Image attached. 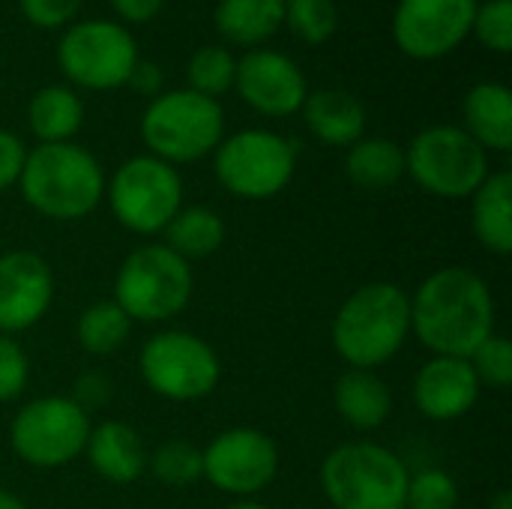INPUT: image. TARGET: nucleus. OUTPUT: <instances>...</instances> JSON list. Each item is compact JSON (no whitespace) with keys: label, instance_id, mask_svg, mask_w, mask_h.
Instances as JSON below:
<instances>
[{"label":"nucleus","instance_id":"1","mask_svg":"<svg viewBox=\"0 0 512 509\" xmlns=\"http://www.w3.org/2000/svg\"><path fill=\"white\" fill-rule=\"evenodd\" d=\"M411 333L435 357H471L495 333V297L468 267H441L411 297Z\"/></svg>","mask_w":512,"mask_h":509},{"label":"nucleus","instance_id":"2","mask_svg":"<svg viewBox=\"0 0 512 509\" xmlns=\"http://www.w3.org/2000/svg\"><path fill=\"white\" fill-rule=\"evenodd\" d=\"M333 348L351 369L390 363L411 336V297L393 282L357 288L333 318Z\"/></svg>","mask_w":512,"mask_h":509},{"label":"nucleus","instance_id":"3","mask_svg":"<svg viewBox=\"0 0 512 509\" xmlns=\"http://www.w3.org/2000/svg\"><path fill=\"white\" fill-rule=\"evenodd\" d=\"M18 186L39 216L75 222L99 207L105 195V174L93 153L72 141L39 144L27 150Z\"/></svg>","mask_w":512,"mask_h":509},{"label":"nucleus","instance_id":"4","mask_svg":"<svg viewBox=\"0 0 512 509\" xmlns=\"http://www.w3.org/2000/svg\"><path fill=\"white\" fill-rule=\"evenodd\" d=\"M405 462L372 441H348L321 462V486L336 509H405Z\"/></svg>","mask_w":512,"mask_h":509},{"label":"nucleus","instance_id":"5","mask_svg":"<svg viewBox=\"0 0 512 509\" xmlns=\"http://www.w3.org/2000/svg\"><path fill=\"white\" fill-rule=\"evenodd\" d=\"M192 297V267L165 243H147L126 255L114 279V303L129 321L162 324L186 309Z\"/></svg>","mask_w":512,"mask_h":509},{"label":"nucleus","instance_id":"6","mask_svg":"<svg viewBox=\"0 0 512 509\" xmlns=\"http://www.w3.org/2000/svg\"><path fill=\"white\" fill-rule=\"evenodd\" d=\"M225 135V114L216 99L195 90H171L156 96L141 117V138L150 156L180 165L213 153Z\"/></svg>","mask_w":512,"mask_h":509},{"label":"nucleus","instance_id":"7","mask_svg":"<svg viewBox=\"0 0 512 509\" xmlns=\"http://www.w3.org/2000/svg\"><path fill=\"white\" fill-rule=\"evenodd\" d=\"M405 174L438 198H471L492 174L486 150L462 126H429L405 150Z\"/></svg>","mask_w":512,"mask_h":509},{"label":"nucleus","instance_id":"8","mask_svg":"<svg viewBox=\"0 0 512 509\" xmlns=\"http://www.w3.org/2000/svg\"><path fill=\"white\" fill-rule=\"evenodd\" d=\"M216 180L234 195L246 201H267L279 195L297 168V144L267 132V129H243L213 150Z\"/></svg>","mask_w":512,"mask_h":509},{"label":"nucleus","instance_id":"9","mask_svg":"<svg viewBox=\"0 0 512 509\" xmlns=\"http://www.w3.org/2000/svg\"><path fill=\"white\" fill-rule=\"evenodd\" d=\"M108 204L126 231L141 237L162 234L183 210V180L174 165L156 156H132L114 171Z\"/></svg>","mask_w":512,"mask_h":509},{"label":"nucleus","instance_id":"10","mask_svg":"<svg viewBox=\"0 0 512 509\" xmlns=\"http://www.w3.org/2000/svg\"><path fill=\"white\" fill-rule=\"evenodd\" d=\"M90 429V417L75 399L42 396L15 414L9 426V444L21 462L51 471L75 462L84 453Z\"/></svg>","mask_w":512,"mask_h":509},{"label":"nucleus","instance_id":"11","mask_svg":"<svg viewBox=\"0 0 512 509\" xmlns=\"http://www.w3.org/2000/svg\"><path fill=\"white\" fill-rule=\"evenodd\" d=\"M138 369L144 384L171 402H198L210 396L222 378L216 351L195 333L165 330L144 342Z\"/></svg>","mask_w":512,"mask_h":509},{"label":"nucleus","instance_id":"12","mask_svg":"<svg viewBox=\"0 0 512 509\" xmlns=\"http://www.w3.org/2000/svg\"><path fill=\"white\" fill-rule=\"evenodd\" d=\"M57 63L78 87L114 90L129 81L138 63V48L123 24L81 21L60 36Z\"/></svg>","mask_w":512,"mask_h":509},{"label":"nucleus","instance_id":"13","mask_svg":"<svg viewBox=\"0 0 512 509\" xmlns=\"http://www.w3.org/2000/svg\"><path fill=\"white\" fill-rule=\"evenodd\" d=\"M204 456V480L237 498H249L255 492H264L276 474H279V450L270 435L261 429L237 426L222 435H216Z\"/></svg>","mask_w":512,"mask_h":509},{"label":"nucleus","instance_id":"14","mask_svg":"<svg viewBox=\"0 0 512 509\" xmlns=\"http://www.w3.org/2000/svg\"><path fill=\"white\" fill-rule=\"evenodd\" d=\"M474 15L477 0H399L393 39L408 57L435 60L471 33Z\"/></svg>","mask_w":512,"mask_h":509},{"label":"nucleus","instance_id":"15","mask_svg":"<svg viewBox=\"0 0 512 509\" xmlns=\"http://www.w3.org/2000/svg\"><path fill=\"white\" fill-rule=\"evenodd\" d=\"M234 87L246 105L267 117H291L309 96L300 66L288 54L270 48H255L237 60Z\"/></svg>","mask_w":512,"mask_h":509},{"label":"nucleus","instance_id":"16","mask_svg":"<svg viewBox=\"0 0 512 509\" xmlns=\"http://www.w3.org/2000/svg\"><path fill=\"white\" fill-rule=\"evenodd\" d=\"M54 300V273L36 252L15 249L0 255V336L39 324Z\"/></svg>","mask_w":512,"mask_h":509},{"label":"nucleus","instance_id":"17","mask_svg":"<svg viewBox=\"0 0 512 509\" xmlns=\"http://www.w3.org/2000/svg\"><path fill=\"white\" fill-rule=\"evenodd\" d=\"M480 381L465 357H432L414 378L417 411L435 423L465 417L480 399Z\"/></svg>","mask_w":512,"mask_h":509},{"label":"nucleus","instance_id":"18","mask_svg":"<svg viewBox=\"0 0 512 509\" xmlns=\"http://www.w3.org/2000/svg\"><path fill=\"white\" fill-rule=\"evenodd\" d=\"M84 453H87L93 471L114 486L135 483L144 474L147 459H150L141 435L129 423H120V420H105V423L93 426Z\"/></svg>","mask_w":512,"mask_h":509},{"label":"nucleus","instance_id":"19","mask_svg":"<svg viewBox=\"0 0 512 509\" xmlns=\"http://www.w3.org/2000/svg\"><path fill=\"white\" fill-rule=\"evenodd\" d=\"M300 111L309 132L330 147H351L366 132V108L354 93L345 90H315L306 96Z\"/></svg>","mask_w":512,"mask_h":509},{"label":"nucleus","instance_id":"20","mask_svg":"<svg viewBox=\"0 0 512 509\" xmlns=\"http://www.w3.org/2000/svg\"><path fill=\"white\" fill-rule=\"evenodd\" d=\"M333 405L336 414L360 432L381 429L393 411L390 387L369 369H348L339 375L333 387Z\"/></svg>","mask_w":512,"mask_h":509},{"label":"nucleus","instance_id":"21","mask_svg":"<svg viewBox=\"0 0 512 509\" xmlns=\"http://www.w3.org/2000/svg\"><path fill=\"white\" fill-rule=\"evenodd\" d=\"M465 114V132L483 147V150H501L512 147V93L501 81H483L471 87L462 105Z\"/></svg>","mask_w":512,"mask_h":509},{"label":"nucleus","instance_id":"22","mask_svg":"<svg viewBox=\"0 0 512 509\" xmlns=\"http://www.w3.org/2000/svg\"><path fill=\"white\" fill-rule=\"evenodd\" d=\"M471 225L483 249L495 255L512 252V174L495 171L471 195Z\"/></svg>","mask_w":512,"mask_h":509},{"label":"nucleus","instance_id":"23","mask_svg":"<svg viewBox=\"0 0 512 509\" xmlns=\"http://www.w3.org/2000/svg\"><path fill=\"white\" fill-rule=\"evenodd\" d=\"M216 30L237 45H261L285 24V0H219Z\"/></svg>","mask_w":512,"mask_h":509},{"label":"nucleus","instance_id":"24","mask_svg":"<svg viewBox=\"0 0 512 509\" xmlns=\"http://www.w3.org/2000/svg\"><path fill=\"white\" fill-rule=\"evenodd\" d=\"M84 120V105L78 99L75 90L51 84L42 87L27 108V123L33 129V135L39 138V144H63L69 141Z\"/></svg>","mask_w":512,"mask_h":509},{"label":"nucleus","instance_id":"25","mask_svg":"<svg viewBox=\"0 0 512 509\" xmlns=\"http://www.w3.org/2000/svg\"><path fill=\"white\" fill-rule=\"evenodd\" d=\"M348 177L363 189H387L405 177V150L387 138H360L345 159Z\"/></svg>","mask_w":512,"mask_h":509},{"label":"nucleus","instance_id":"26","mask_svg":"<svg viewBox=\"0 0 512 509\" xmlns=\"http://www.w3.org/2000/svg\"><path fill=\"white\" fill-rule=\"evenodd\" d=\"M162 234L171 252H177L183 261H192L213 255L225 243V222L210 207H186L168 222Z\"/></svg>","mask_w":512,"mask_h":509},{"label":"nucleus","instance_id":"27","mask_svg":"<svg viewBox=\"0 0 512 509\" xmlns=\"http://www.w3.org/2000/svg\"><path fill=\"white\" fill-rule=\"evenodd\" d=\"M129 330H132L129 315L114 300H99L81 312L78 327H75V339L87 354L108 357L117 348H123V342L129 339Z\"/></svg>","mask_w":512,"mask_h":509},{"label":"nucleus","instance_id":"28","mask_svg":"<svg viewBox=\"0 0 512 509\" xmlns=\"http://www.w3.org/2000/svg\"><path fill=\"white\" fill-rule=\"evenodd\" d=\"M234 75H237V60L222 45L198 48L186 66L189 90H195L207 99H219L222 93H228L234 87Z\"/></svg>","mask_w":512,"mask_h":509},{"label":"nucleus","instance_id":"29","mask_svg":"<svg viewBox=\"0 0 512 509\" xmlns=\"http://www.w3.org/2000/svg\"><path fill=\"white\" fill-rule=\"evenodd\" d=\"M147 462H150L156 480L165 486H174V489L195 486L204 477V456L189 441H168Z\"/></svg>","mask_w":512,"mask_h":509},{"label":"nucleus","instance_id":"30","mask_svg":"<svg viewBox=\"0 0 512 509\" xmlns=\"http://www.w3.org/2000/svg\"><path fill=\"white\" fill-rule=\"evenodd\" d=\"M285 24L309 45H321L336 33L339 12L333 0H285Z\"/></svg>","mask_w":512,"mask_h":509},{"label":"nucleus","instance_id":"31","mask_svg":"<svg viewBox=\"0 0 512 509\" xmlns=\"http://www.w3.org/2000/svg\"><path fill=\"white\" fill-rule=\"evenodd\" d=\"M480 387L507 390L512 384V345L510 339L492 333L471 357H468Z\"/></svg>","mask_w":512,"mask_h":509},{"label":"nucleus","instance_id":"32","mask_svg":"<svg viewBox=\"0 0 512 509\" xmlns=\"http://www.w3.org/2000/svg\"><path fill=\"white\" fill-rule=\"evenodd\" d=\"M459 483L447 471H420L408 480L405 509H456Z\"/></svg>","mask_w":512,"mask_h":509},{"label":"nucleus","instance_id":"33","mask_svg":"<svg viewBox=\"0 0 512 509\" xmlns=\"http://www.w3.org/2000/svg\"><path fill=\"white\" fill-rule=\"evenodd\" d=\"M471 30L489 51L507 54L512 48V0H489L477 6Z\"/></svg>","mask_w":512,"mask_h":509},{"label":"nucleus","instance_id":"34","mask_svg":"<svg viewBox=\"0 0 512 509\" xmlns=\"http://www.w3.org/2000/svg\"><path fill=\"white\" fill-rule=\"evenodd\" d=\"M30 381V360L12 336H0V402H12Z\"/></svg>","mask_w":512,"mask_h":509},{"label":"nucleus","instance_id":"35","mask_svg":"<svg viewBox=\"0 0 512 509\" xmlns=\"http://www.w3.org/2000/svg\"><path fill=\"white\" fill-rule=\"evenodd\" d=\"M18 6L30 24L51 30L72 21L75 12L81 9V0H18Z\"/></svg>","mask_w":512,"mask_h":509},{"label":"nucleus","instance_id":"36","mask_svg":"<svg viewBox=\"0 0 512 509\" xmlns=\"http://www.w3.org/2000/svg\"><path fill=\"white\" fill-rule=\"evenodd\" d=\"M24 159H27V147L21 144V138L0 129V192L18 183Z\"/></svg>","mask_w":512,"mask_h":509},{"label":"nucleus","instance_id":"37","mask_svg":"<svg viewBox=\"0 0 512 509\" xmlns=\"http://www.w3.org/2000/svg\"><path fill=\"white\" fill-rule=\"evenodd\" d=\"M111 6L120 18H126L132 24H144L162 9V0H111Z\"/></svg>","mask_w":512,"mask_h":509},{"label":"nucleus","instance_id":"38","mask_svg":"<svg viewBox=\"0 0 512 509\" xmlns=\"http://www.w3.org/2000/svg\"><path fill=\"white\" fill-rule=\"evenodd\" d=\"M126 84H132L138 93H150V96H153V93H159V87H162V69H159L156 63L138 60Z\"/></svg>","mask_w":512,"mask_h":509},{"label":"nucleus","instance_id":"39","mask_svg":"<svg viewBox=\"0 0 512 509\" xmlns=\"http://www.w3.org/2000/svg\"><path fill=\"white\" fill-rule=\"evenodd\" d=\"M90 393H96L93 399H96V405H102L105 399H108V378H102V375H84V378H78V384H75V402L84 408V402H87V396Z\"/></svg>","mask_w":512,"mask_h":509},{"label":"nucleus","instance_id":"40","mask_svg":"<svg viewBox=\"0 0 512 509\" xmlns=\"http://www.w3.org/2000/svg\"><path fill=\"white\" fill-rule=\"evenodd\" d=\"M0 509H27V504L21 498H15L12 492H3L0 489Z\"/></svg>","mask_w":512,"mask_h":509},{"label":"nucleus","instance_id":"41","mask_svg":"<svg viewBox=\"0 0 512 509\" xmlns=\"http://www.w3.org/2000/svg\"><path fill=\"white\" fill-rule=\"evenodd\" d=\"M492 509H512V495L510 492H501L495 501H492Z\"/></svg>","mask_w":512,"mask_h":509},{"label":"nucleus","instance_id":"42","mask_svg":"<svg viewBox=\"0 0 512 509\" xmlns=\"http://www.w3.org/2000/svg\"><path fill=\"white\" fill-rule=\"evenodd\" d=\"M228 509H267L264 504H258V501H237V504H231Z\"/></svg>","mask_w":512,"mask_h":509}]
</instances>
